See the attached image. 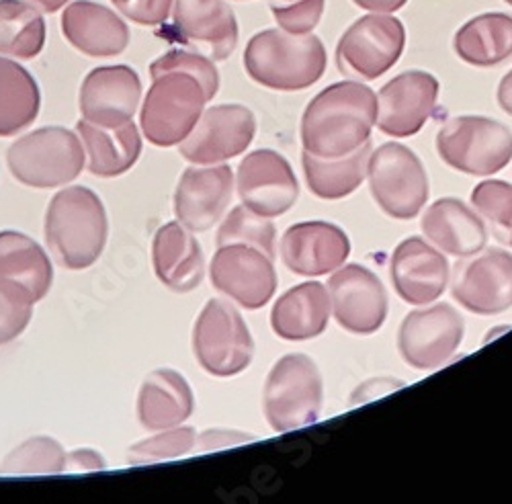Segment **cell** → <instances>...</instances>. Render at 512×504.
<instances>
[{
  "label": "cell",
  "instance_id": "obj_1",
  "mask_svg": "<svg viewBox=\"0 0 512 504\" xmlns=\"http://www.w3.org/2000/svg\"><path fill=\"white\" fill-rule=\"evenodd\" d=\"M152 87L142 105V132L154 146H177L218 95L220 72L203 54L170 50L150 66Z\"/></svg>",
  "mask_w": 512,
  "mask_h": 504
},
{
  "label": "cell",
  "instance_id": "obj_2",
  "mask_svg": "<svg viewBox=\"0 0 512 504\" xmlns=\"http://www.w3.org/2000/svg\"><path fill=\"white\" fill-rule=\"evenodd\" d=\"M377 95L357 80L334 82L320 91L302 117V146L312 156L334 160L371 140Z\"/></svg>",
  "mask_w": 512,
  "mask_h": 504
},
{
  "label": "cell",
  "instance_id": "obj_3",
  "mask_svg": "<svg viewBox=\"0 0 512 504\" xmlns=\"http://www.w3.org/2000/svg\"><path fill=\"white\" fill-rule=\"evenodd\" d=\"M326 64V48L314 33L293 35L283 29H265L244 50L246 74L261 87L281 93L310 89L324 76Z\"/></svg>",
  "mask_w": 512,
  "mask_h": 504
},
{
  "label": "cell",
  "instance_id": "obj_4",
  "mask_svg": "<svg viewBox=\"0 0 512 504\" xmlns=\"http://www.w3.org/2000/svg\"><path fill=\"white\" fill-rule=\"evenodd\" d=\"M107 214L103 201L87 187L60 191L46 214V240L56 261L72 271L89 269L107 242Z\"/></svg>",
  "mask_w": 512,
  "mask_h": 504
},
{
  "label": "cell",
  "instance_id": "obj_5",
  "mask_svg": "<svg viewBox=\"0 0 512 504\" xmlns=\"http://www.w3.org/2000/svg\"><path fill=\"white\" fill-rule=\"evenodd\" d=\"M322 375L314 359L302 353L281 357L269 371L263 408L277 433L314 425L322 410Z\"/></svg>",
  "mask_w": 512,
  "mask_h": 504
},
{
  "label": "cell",
  "instance_id": "obj_6",
  "mask_svg": "<svg viewBox=\"0 0 512 504\" xmlns=\"http://www.w3.org/2000/svg\"><path fill=\"white\" fill-rule=\"evenodd\" d=\"M437 152L463 175L490 177L512 160V132L484 115H459L439 130Z\"/></svg>",
  "mask_w": 512,
  "mask_h": 504
},
{
  "label": "cell",
  "instance_id": "obj_7",
  "mask_svg": "<svg viewBox=\"0 0 512 504\" xmlns=\"http://www.w3.org/2000/svg\"><path fill=\"white\" fill-rule=\"evenodd\" d=\"M80 138L66 128H41L9 148V168L17 181L33 189H52L74 181L84 166Z\"/></svg>",
  "mask_w": 512,
  "mask_h": 504
},
{
  "label": "cell",
  "instance_id": "obj_8",
  "mask_svg": "<svg viewBox=\"0 0 512 504\" xmlns=\"http://www.w3.org/2000/svg\"><path fill=\"white\" fill-rule=\"evenodd\" d=\"M369 189L383 214L412 220L429 201V177L422 160L404 144L388 142L371 150L367 166Z\"/></svg>",
  "mask_w": 512,
  "mask_h": 504
},
{
  "label": "cell",
  "instance_id": "obj_9",
  "mask_svg": "<svg viewBox=\"0 0 512 504\" xmlns=\"http://www.w3.org/2000/svg\"><path fill=\"white\" fill-rule=\"evenodd\" d=\"M406 48L404 23L394 15L373 13L357 19L336 44V66L345 76L377 80L392 70Z\"/></svg>",
  "mask_w": 512,
  "mask_h": 504
},
{
  "label": "cell",
  "instance_id": "obj_10",
  "mask_svg": "<svg viewBox=\"0 0 512 504\" xmlns=\"http://www.w3.org/2000/svg\"><path fill=\"white\" fill-rule=\"evenodd\" d=\"M193 353L211 375L242 373L254 357V341L242 314L224 300H209L193 328Z\"/></svg>",
  "mask_w": 512,
  "mask_h": 504
},
{
  "label": "cell",
  "instance_id": "obj_11",
  "mask_svg": "<svg viewBox=\"0 0 512 504\" xmlns=\"http://www.w3.org/2000/svg\"><path fill=\"white\" fill-rule=\"evenodd\" d=\"M463 334V318L451 304L414 310L400 326L398 351L410 367L431 371L451 361L463 343Z\"/></svg>",
  "mask_w": 512,
  "mask_h": 504
},
{
  "label": "cell",
  "instance_id": "obj_12",
  "mask_svg": "<svg viewBox=\"0 0 512 504\" xmlns=\"http://www.w3.org/2000/svg\"><path fill=\"white\" fill-rule=\"evenodd\" d=\"M439 91L441 84L431 72L408 70L394 76L377 95V130L392 138L418 134L437 109Z\"/></svg>",
  "mask_w": 512,
  "mask_h": 504
},
{
  "label": "cell",
  "instance_id": "obj_13",
  "mask_svg": "<svg viewBox=\"0 0 512 504\" xmlns=\"http://www.w3.org/2000/svg\"><path fill=\"white\" fill-rule=\"evenodd\" d=\"M451 293L461 308L480 316L512 308V252L488 248L457 263Z\"/></svg>",
  "mask_w": 512,
  "mask_h": 504
},
{
  "label": "cell",
  "instance_id": "obj_14",
  "mask_svg": "<svg viewBox=\"0 0 512 504\" xmlns=\"http://www.w3.org/2000/svg\"><path fill=\"white\" fill-rule=\"evenodd\" d=\"M211 283L246 310L267 306L277 291L273 259L248 244L218 246L211 261Z\"/></svg>",
  "mask_w": 512,
  "mask_h": 504
},
{
  "label": "cell",
  "instance_id": "obj_15",
  "mask_svg": "<svg viewBox=\"0 0 512 504\" xmlns=\"http://www.w3.org/2000/svg\"><path fill=\"white\" fill-rule=\"evenodd\" d=\"M330 310L340 328L373 334L388 318V293L381 279L363 265H343L328 281Z\"/></svg>",
  "mask_w": 512,
  "mask_h": 504
},
{
  "label": "cell",
  "instance_id": "obj_16",
  "mask_svg": "<svg viewBox=\"0 0 512 504\" xmlns=\"http://www.w3.org/2000/svg\"><path fill=\"white\" fill-rule=\"evenodd\" d=\"M236 187L242 205L265 218L283 216L300 197L291 164L269 148L254 150L240 162Z\"/></svg>",
  "mask_w": 512,
  "mask_h": 504
},
{
  "label": "cell",
  "instance_id": "obj_17",
  "mask_svg": "<svg viewBox=\"0 0 512 504\" xmlns=\"http://www.w3.org/2000/svg\"><path fill=\"white\" fill-rule=\"evenodd\" d=\"M256 134L254 113L244 105H216L201 113L179 152L193 164H218L246 152Z\"/></svg>",
  "mask_w": 512,
  "mask_h": 504
},
{
  "label": "cell",
  "instance_id": "obj_18",
  "mask_svg": "<svg viewBox=\"0 0 512 504\" xmlns=\"http://www.w3.org/2000/svg\"><path fill=\"white\" fill-rule=\"evenodd\" d=\"M142 97V80L130 66H101L80 87V113L101 128L132 121Z\"/></svg>",
  "mask_w": 512,
  "mask_h": 504
},
{
  "label": "cell",
  "instance_id": "obj_19",
  "mask_svg": "<svg viewBox=\"0 0 512 504\" xmlns=\"http://www.w3.org/2000/svg\"><path fill=\"white\" fill-rule=\"evenodd\" d=\"M283 265L302 277H322L343 267L351 255V240L330 222H302L281 238Z\"/></svg>",
  "mask_w": 512,
  "mask_h": 504
},
{
  "label": "cell",
  "instance_id": "obj_20",
  "mask_svg": "<svg viewBox=\"0 0 512 504\" xmlns=\"http://www.w3.org/2000/svg\"><path fill=\"white\" fill-rule=\"evenodd\" d=\"M451 269L441 250L422 238H406L390 259V279L398 296L412 306L437 302L447 285Z\"/></svg>",
  "mask_w": 512,
  "mask_h": 504
},
{
  "label": "cell",
  "instance_id": "obj_21",
  "mask_svg": "<svg viewBox=\"0 0 512 504\" xmlns=\"http://www.w3.org/2000/svg\"><path fill=\"white\" fill-rule=\"evenodd\" d=\"M173 21L185 44L213 62L230 58L238 46V21L226 0H175Z\"/></svg>",
  "mask_w": 512,
  "mask_h": 504
},
{
  "label": "cell",
  "instance_id": "obj_22",
  "mask_svg": "<svg viewBox=\"0 0 512 504\" xmlns=\"http://www.w3.org/2000/svg\"><path fill=\"white\" fill-rule=\"evenodd\" d=\"M234 175L230 166H191L183 173L175 193L177 220L191 232L216 226L232 201Z\"/></svg>",
  "mask_w": 512,
  "mask_h": 504
},
{
  "label": "cell",
  "instance_id": "obj_23",
  "mask_svg": "<svg viewBox=\"0 0 512 504\" xmlns=\"http://www.w3.org/2000/svg\"><path fill=\"white\" fill-rule=\"evenodd\" d=\"M62 33L74 50L91 58H113L130 46V27L93 0H76L64 9Z\"/></svg>",
  "mask_w": 512,
  "mask_h": 504
},
{
  "label": "cell",
  "instance_id": "obj_24",
  "mask_svg": "<svg viewBox=\"0 0 512 504\" xmlns=\"http://www.w3.org/2000/svg\"><path fill=\"white\" fill-rule=\"evenodd\" d=\"M420 228L426 240L459 259L478 255L488 242V230L482 218L455 197L435 201L422 216Z\"/></svg>",
  "mask_w": 512,
  "mask_h": 504
},
{
  "label": "cell",
  "instance_id": "obj_25",
  "mask_svg": "<svg viewBox=\"0 0 512 504\" xmlns=\"http://www.w3.org/2000/svg\"><path fill=\"white\" fill-rule=\"evenodd\" d=\"M152 259L158 279L177 293L193 291L203 281L205 261L201 244L181 222L164 224L156 232Z\"/></svg>",
  "mask_w": 512,
  "mask_h": 504
},
{
  "label": "cell",
  "instance_id": "obj_26",
  "mask_svg": "<svg viewBox=\"0 0 512 504\" xmlns=\"http://www.w3.org/2000/svg\"><path fill=\"white\" fill-rule=\"evenodd\" d=\"M330 320V296L326 285L306 281L291 287L275 302L271 326L283 341H310L320 336Z\"/></svg>",
  "mask_w": 512,
  "mask_h": 504
},
{
  "label": "cell",
  "instance_id": "obj_27",
  "mask_svg": "<svg viewBox=\"0 0 512 504\" xmlns=\"http://www.w3.org/2000/svg\"><path fill=\"white\" fill-rule=\"evenodd\" d=\"M193 408V390L175 369H156L142 384L138 416L148 431H166L183 425L193 414Z\"/></svg>",
  "mask_w": 512,
  "mask_h": 504
},
{
  "label": "cell",
  "instance_id": "obj_28",
  "mask_svg": "<svg viewBox=\"0 0 512 504\" xmlns=\"http://www.w3.org/2000/svg\"><path fill=\"white\" fill-rule=\"evenodd\" d=\"M76 132L82 140L84 154L89 156V171L97 177L123 175L140 158L142 138L134 121H127L119 128H101L80 119Z\"/></svg>",
  "mask_w": 512,
  "mask_h": 504
},
{
  "label": "cell",
  "instance_id": "obj_29",
  "mask_svg": "<svg viewBox=\"0 0 512 504\" xmlns=\"http://www.w3.org/2000/svg\"><path fill=\"white\" fill-rule=\"evenodd\" d=\"M459 60L476 68H494L512 60V15L482 13L461 25L453 37Z\"/></svg>",
  "mask_w": 512,
  "mask_h": 504
},
{
  "label": "cell",
  "instance_id": "obj_30",
  "mask_svg": "<svg viewBox=\"0 0 512 504\" xmlns=\"http://www.w3.org/2000/svg\"><path fill=\"white\" fill-rule=\"evenodd\" d=\"M0 279L27 289L35 302L44 300L54 281L50 257L21 232H0Z\"/></svg>",
  "mask_w": 512,
  "mask_h": 504
},
{
  "label": "cell",
  "instance_id": "obj_31",
  "mask_svg": "<svg viewBox=\"0 0 512 504\" xmlns=\"http://www.w3.org/2000/svg\"><path fill=\"white\" fill-rule=\"evenodd\" d=\"M371 156V140L343 158H318L304 152L302 164L308 189L320 199H343L355 193L367 179V166Z\"/></svg>",
  "mask_w": 512,
  "mask_h": 504
},
{
  "label": "cell",
  "instance_id": "obj_32",
  "mask_svg": "<svg viewBox=\"0 0 512 504\" xmlns=\"http://www.w3.org/2000/svg\"><path fill=\"white\" fill-rule=\"evenodd\" d=\"M39 105V87L31 72L15 60L0 56V136H15L29 128Z\"/></svg>",
  "mask_w": 512,
  "mask_h": 504
},
{
  "label": "cell",
  "instance_id": "obj_33",
  "mask_svg": "<svg viewBox=\"0 0 512 504\" xmlns=\"http://www.w3.org/2000/svg\"><path fill=\"white\" fill-rule=\"evenodd\" d=\"M46 46V21L29 0H0V56L33 60Z\"/></svg>",
  "mask_w": 512,
  "mask_h": 504
},
{
  "label": "cell",
  "instance_id": "obj_34",
  "mask_svg": "<svg viewBox=\"0 0 512 504\" xmlns=\"http://www.w3.org/2000/svg\"><path fill=\"white\" fill-rule=\"evenodd\" d=\"M66 451L50 437H33L13 449L0 464V476H33L66 472Z\"/></svg>",
  "mask_w": 512,
  "mask_h": 504
},
{
  "label": "cell",
  "instance_id": "obj_35",
  "mask_svg": "<svg viewBox=\"0 0 512 504\" xmlns=\"http://www.w3.org/2000/svg\"><path fill=\"white\" fill-rule=\"evenodd\" d=\"M275 238L277 230L271 218L254 214L246 205H238L232 209L218 232V246L248 244L259 248L275 261Z\"/></svg>",
  "mask_w": 512,
  "mask_h": 504
},
{
  "label": "cell",
  "instance_id": "obj_36",
  "mask_svg": "<svg viewBox=\"0 0 512 504\" xmlns=\"http://www.w3.org/2000/svg\"><path fill=\"white\" fill-rule=\"evenodd\" d=\"M197 445V433L193 427H175L166 429L156 437H150L138 445H134L127 453V461L132 466H150L158 461L177 459L187 453H193Z\"/></svg>",
  "mask_w": 512,
  "mask_h": 504
},
{
  "label": "cell",
  "instance_id": "obj_37",
  "mask_svg": "<svg viewBox=\"0 0 512 504\" xmlns=\"http://www.w3.org/2000/svg\"><path fill=\"white\" fill-rule=\"evenodd\" d=\"M472 203L478 214L486 218L500 240H508L512 230V185L506 181H482L472 191Z\"/></svg>",
  "mask_w": 512,
  "mask_h": 504
},
{
  "label": "cell",
  "instance_id": "obj_38",
  "mask_svg": "<svg viewBox=\"0 0 512 504\" xmlns=\"http://www.w3.org/2000/svg\"><path fill=\"white\" fill-rule=\"evenodd\" d=\"M31 293L21 285L0 279V345L15 341L33 316Z\"/></svg>",
  "mask_w": 512,
  "mask_h": 504
},
{
  "label": "cell",
  "instance_id": "obj_39",
  "mask_svg": "<svg viewBox=\"0 0 512 504\" xmlns=\"http://www.w3.org/2000/svg\"><path fill=\"white\" fill-rule=\"evenodd\" d=\"M279 29L293 35L312 33L326 9V0H269Z\"/></svg>",
  "mask_w": 512,
  "mask_h": 504
},
{
  "label": "cell",
  "instance_id": "obj_40",
  "mask_svg": "<svg viewBox=\"0 0 512 504\" xmlns=\"http://www.w3.org/2000/svg\"><path fill=\"white\" fill-rule=\"evenodd\" d=\"M111 3L132 23L144 27H158L170 17L175 0H111Z\"/></svg>",
  "mask_w": 512,
  "mask_h": 504
},
{
  "label": "cell",
  "instance_id": "obj_41",
  "mask_svg": "<svg viewBox=\"0 0 512 504\" xmlns=\"http://www.w3.org/2000/svg\"><path fill=\"white\" fill-rule=\"evenodd\" d=\"M246 441H254V437L238 431H203L201 435H197L195 451H220L224 447H234Z\"/></svg>",
  "mask_w": 512,
  "mask_h": 504
},
{
  "label": "cell",
  "instance_id": "obj_42",
  "mask_svg": "<svg viewBox=\"0 0 512 504\" xmlns=\"http://www.w3.org/2000/svg\"><path fill=\"white\" fill-rule=\"evenodd\" d=\"M105 468V459L93 449H76L66 455V472H97Z\"/></svg>",
  "mask_w": 512,
  "mask_h": 504
},
{
  "label": "cell",
  "instance_id": "obj_43",
  "mask_svg": "<svg viewBox=\"0 0 512 504\" xmlns=\"http://www.w3.org/2000/svg\"><path fill=\"white\" fill-rule=\"evenodd\" d=\"M353 3L369 13H383V15H392L398 13L400 9L406 7L408 0H353Z\"/></svg>",
  "mask_w": 512,
  "mask_h": 504
},
{
  "label": "cell",
  "instance_id": "obj_44",
  "mask_svg": "<svg viewBox=\"0 0 512 504\" xmlns=\"http://www.w3.org/2000/svg\"><path fill=\"white\" fill-rule=\"evenodd\" d=\"M498 105L504 113L512 115V70L508 74H504V78L498 84V93H496Z\"/></svg>",
  "mask_w": 512,
  "mask_h": 504
},
{
  "label": "cell",
  "instance_id": "obj_45",
  "mask_svg": "<svg viewBox=\"0 0 512 504\" xmlns=\"http://www.w3.org/2000/svg\"><path fill=\"white\" fill-rule=\"evenodd\" d=\"M31 5H35L39 11H44V13H58L60 9H64L70 0H29Z\"/></svg>",
  "mask_w": 512,
  "mask_h": 504
},
{
  "label": "cell",
  "instance_id": "obj_46",
  "mask_svg": "<svg viewBox=\"0 0 512 504\" xmlns=\"http://www.w3.org/2000/svg\"><path fill=\"white\" fill-rule=\"evenodd\" d=\"M510 246H512V230H510V234H508V240H506Z\"/></svg>",
  "mask_w": 512,
  "mask_h": 504
},
{
  "label": "cell",
  "instance_id": "obj_47",
  "mask_svg": "<svg viewBox=\"0 0 512 504\" xmlns=\"http://www.w3.org/2000/svg\"><path fill=\"white\" fill-rule=\"evenodd\" d=\"M504 3H506V5H510V7H512V0H504Z\"/></svg>",
  "mask_w": 512,
  "mask_h": 504
}]
</instances>
